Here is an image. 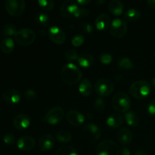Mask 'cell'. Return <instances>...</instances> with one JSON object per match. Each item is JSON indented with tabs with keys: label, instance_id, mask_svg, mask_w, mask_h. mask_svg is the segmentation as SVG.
<instances>
[{
	"label": "cell",
	"instance_id": "7",
	"mask_svg": "<svg viewBox=\"0 0 155 155\" xmlns=\"http://www.w3.org/2000/svg\"><path fill=\"white\" fill-rule=\"evenodd\" d=\"M5 8L8 13L13 17H19L24 13L26 8L24 0H6Z\"/></svg>",
	"mask_w": 155,
	"mask_h": 155
},
{
	"label": "cell",
	"instance_id": "28",
	"mask_svg": "<svg viewBox=\"0 0 155 155\" xmlns=\"http://www.w3.org/2000/svg\"><path fill=\"white\" fill-rule=\"evenodd\" d=\"M56 139L58 142H62V143H68V142H71L72 139V136L71 133L66 130H60L55 135Z\"/></svg>",
	"mask_w": 155,
	"mask_h": 155
},
{
	"label": "cell",
	"instance_id": "19",
	"mask_svg": "<svg viewBox=\"0 0 155 155\" xmlns=\"http://www.w3.org/2000/svg\"><path fill=\"white\" fill-rule=\"evenodd\" d=\"M110 18L107 14L101 13L95 18V24L96 29L99 31L105 30L110 27Z\"/></svg>",
	"mask_w": 155,
	"mask_h": 155
},
{
	"label": "cell",
	"instance_id": "35",
	"mask_svg": "<svg viewBox=\"0 0 155 155\" xmlns=\"http://www.w3.org/2000/svg\"><path fill=\"white\" fill-rule=\"evenodd\" d=\"M84 41H85L84 36L81 34H78V35H75V36L73 37V39H71V43H72V45H74V46L78 47V46H80L81 45H83Z\"/></svg>",
	"mask_w": 155,
	"mask_h": 155
},
{
	"label": "cell",
	"instance_id": "6",
	"mask_svg": "<svg viewBox=\"0 0 155 155\" xmlns=\"http://www.w3.org/2000/svg\"><path fill=\"white\" fill-rule=\"evenodd\" d=\"M114 89V83L108 78L98 79L95 84V90L100 97L107 96L113 92Z\"/></svg>",
	"mask_w": 155,
	"mask_h": 155
},
{
	"label": "cell",
	"instance_id": "29",
	"mask_svg": "<svg viewBox=\"0 0 155 155\" xmlns=\"http://www.w3.org/2000/svg\"><path fill=\"white\" fill-rule=\"evenodd\" d=\"M54 155H79L75 148L69 145H64L57 150Z\"/></svg>",
	"mask_w": 155,
	"mask_h": 155
},
{
	"label": "cell",
	"instance_id": "37",
	"mask_svg": "<svg viewBox=\"0 0 155 155\" xmlns=\"http://www.w3.org/2000/svg\"><path fill=\"white\" fill-rule=\"evenodd\" d=\"M99 60L104 64H109L113 61V57L109 53H102L99 55Z\"/></svg>",
	"mask_w": 155,
	"mask_h": 155
},
{
	"label": "cell",
	"instance_id": "10",
	"mask_svg": "<svg viewBox=\"0 0 155 155\" xmlns=\"http://www.w3.org/2000/svg\"><path fill=\"white\" fill-rule=\"evenodd\" d=\"M48 36L54 43L58 45L64 44L66 40V34L64 31L58 26L53 25L50 27L48 30Z\"/></svg>",
	"mask_w": 155,
	"mask_h": 155
},
{
	"label": "cell",
	"instance_id": "22",
	"mask_svg": "<svg viewBox=\"0 0 155 155\" xmlns=\"http://www.w3.org/2000/svg\"><path fill=\"white\" fill-rule=\"evenodd\" d=\"M92 85L89 80L85 78L80 82L79 85V92L83 96H89L92 92Z\"/></svg>",
	"mask_w": 155,
	"mask_h": 155
},
{
	"label": "cell",
	"instance_id": "2",
	"mask_svg": "<svg viewBox=\"0 0 155 155\" xmlns=\"http://www.w3.org/2000/svg\"><path fill=\"white\" fill-rule=\"evenodd\" d=\"M151 85L146 80H137L132 83L130 88V94L137 99L146 98L151 93Z\"/></svg>",
	"mask_w": 155,
	"mask_h": 155
},
{
	"label": "cell",
	"instance_id": "26",
	"mask_svg": "<svg viewBox=\"0 0 155 155\" xmlns=\"http://www.w3.org/2000/svg\"><path fill=\"white\" fill-rule=\"evenodd\" d=\"M140 12L135 8H129L124 12V18L129 22H136L140 18Z\"/></svg>",
	"mask_w": 155,
	"mask_h": 155
},
{
	"label": "cell",
	"instance_id": "39",
	"mask_svg": "<svg viewBox=\"0 0 155 155\" xmlns=\"http://www.w3.org/2000/svg\"><path fill=\"white\" fill-rule=\"evenodd\" d=\"M24 96H25V98L29 100L35 99V98H36V97H37V93H36V92L34 89H29L24 91Z\"/></svg>",
	"mask_w": 155,
	"mask_h": 155
},
{
	"label": "cell",
	"instance_id": "3",
	"mask_svg": "<svg viewBox=\"0 0 155 155\" xmlns=\"http://www.w3.org/2000/svg\"><path fill=\"white\" fill-rule=\"evenodd\" d=\"M112 107L120 113H127L131 107V101L125 92H117L113 97L111 101Z\"/></svg>",
	"mask_w": 155,
	"mask_h": 155
},
{
	"label": "cell",
	"instance_id": "13",
	"mask_svg": "<svg viewBox=\"0 0 155 155\" xmlns=\"http://www.w3.org/2000/svg\"><path fill=\"white\" fill-rule=\"evenodd\" d=\"M67 120L73 127H78L85 121L84 115L77 110H71L66 114Z\"/></svg>",
	"mask_w": 155,
	"mask_h": 155
},
{
	"label": "cell",
	"instance_id": "34",
	"mask_svg": "<svg viewBox=\"0 0 155 155\" xmlns=\"http://www.w3.org/2000/svg\"><path fill=\"white\" fill-rule=\"evenodd\" d=\"M89 14H90V12H89V9L80 6L79 8L77 9V12L75 13V15H74V18H77V19H82V18L87 17Z\"/></svg>",
	"mask_w": 155,
	"mask_h": 155
},
{
	"label": "cell",
	"instance_id": "20",
	"mask_svg": "<svg viewBox=\"0 0 155 155\" xmlns=\"http://www.w3.org/2000/svg\"><path fill=\"white\" fill-rule=\"evenodd\" d=\"M124 124V117L117 113L111 114L107 119V124L112 129L119 128Z\"/></svg>",
	"mask_w": 155,
	"mask_h": 155
},
{
	"label": "cell",
	"instance_id": "5",
	"mask_svg": "<svg viewBox=\"0 0 155 155\" xmlns=\"http://www.w3.org/2000/svg\"><path fill=\"white\" fill-rule=\"evenodd\" d=\"M120 148L113 140L106 139L98 144L96 148V155H119Z\"/></svg>",
	"mask_w": 155,
	"mask_h": 155
},
{
	"label": "cell",
	"instance_id": "38",
	"mask_svg": "<svg viewBox=\"0 0 155 155\" xmlns=\"http://www.w3.org/2000/svg\"><path fill=\"white\" fill-rule=\"evenodd\" d=\"M80 30H82L83 32L86 33H90L93 32V27L91 25V24L88 22H83L80 25Z\"/></svg>",
	"mask_w": 155,
	"mask_h": 155
},
{
	"label": "cell",
	"instance_id": "48",
	"mask_svg": "<svg viewBox=\"0 0 155 155\" xmlns=\"http://www.w3.org/2000/svg\"><path fill=\"white\" fill-rule=\"evenodd\" d=\"M151 85L154 86V88L155 89V77H154V78H153L152 80H151Z\"/></svg>",
	"mask_w": 155,
	"mask_h": 155
},
{
	"label": "cell",
	"instance_id": "47",
	"mask_svg": "<svg viewBox=\"0 0 155 155\" xmlns=\"http://www.w3.org/2000/svg\"><path fill=\"white\" fill-rule=\"evenodd\" d=\"M105 2V1L104 0H101V1H96L95 2V3L98 5H100V4H103V3Z\"/></svg>",
	"mask_w": 155,
	"mask_h": 155
},
{
	"label": "cell",
	"instance_id": "49",
	"mask_svg": "<svg viewBox=\"0 0 155 155\" xmlns=\"http://www.w3.org/2000/svg\"><path fill=\"white\" fill-rule=\"evenodd\" d=\"M154 57H155V51H154Z\"/></svg>",
	"mask_w": 155,
	"mask_h": 155
},
{
	"label": "cell",
	"instance_id": "12",
	"mask_svg": "<svg viewBox=\"0 0 155 155\" xmlns=\"http://www.w3.org/2000/svg\"><path fill=\"white\" fill-rule=\"evenodd\" d=\"M83 133L86 138L90 140H98L101 137V132L99 127L94 124H88L84 126Z\"/></svg>",
	"mask_w": 155,
	"mask_h": 155
},
{
	"label": "cell",
	"instance_id": "21",
	"mask_svg": "<svg viewBox=\"0 0 155 155\" xmlns=\"http://www.w3.org/2000/svg\"><path fill=\"white\" fill-rule=\"evenodd\" d=\"M108 9L113 15H120L124 12V3L120 0H111L108 3Z\"/></svg>",
	"mask_w": 155,
	"mask_h": 155
},
{
	"label": "cell",
	"instance_id": "27",
	"mask_svg": "<svg viewBox=\"0 0 155 155\" xmlns=\"http://www.w3.org/2000/svg\"><path fill=\"white\" fill-rule=\"evenodd\" d=\"M18 30H16V27L12 24H6L3 26L2 29L1 33L5 37H10V36H15V33Z\"/></svg>",
	"mask_w": 155,
	"mask_h": 155
},
{
	"label": "cell",
	"instance_id": "32",
	"mask_svg": "<svg viewBox=\"0 0 155 155\" xmlns=\"http://www.w3.org/2000/svg\"><path fill=\"white\" fill-rule=\"evenodd\" d=\"M38 4L45 11H51L54 8L55 2L53 0H39Z\"/></svg>",
	"mask_w": 155,
	"mask_h": 155
},
{
	"label": "cell",
	"instance_id": "36",
	"mask_svg": "<svg viewBox=\"0 0 155 155\" xmlns=\"http://www.w3.org/2000/svg\"><path fill=\"white\" fill-rule=\"evenodd\" d=\"M104 107H105V103H104V100L101 97H99V98H96L95 101V103H94V107H95V110L98 112L102 111L104 109Z\"/></svg>",
	"mask_w": 155,
	"mask_h": 155
},
{
	"label": "cell",
	"instance_id": "4",
	"mask_svg": "<svg viewBox=\"0 0 155 155\" xmlns=\"http://www.w3.org/2000/svg\"><path fill=\"white\" fill-rule=\"evenodd\" d=\"M36 39V33L30 28H22L17 31L15 40L21 46H28L33 44Z\"/></svg>",
	"mask_w": 155,
	"mask_h": 155
},
{
	"label": "cell",
	"instance_id": "16",
	"mask_svg": "<svg viewBox=\"0 0 155 155\" xmlns=\"http://www.w3.org/2000/svg\"><path fill=\"white\" fill-rule=\"evenodd\" d=\"M2 98L8 104H15L21 101V94L17 89H8L3 92Z\"/></svg>",
	"mask_w": 155,
	"mask_h": 155
},
{
	"label": "cell",
	"instance_id": "30",
	"mask_svg": "<svg viewBox=\"0 0 155 155\" xmlns=\"http://www.w3.org/2000/svg\"><path fill=\"white\" fill-rule=\"evenodd\" d=\"M36 21H37V23L39 25L43 27H48L50 24L49 16L46 13H44V12H39V13L37 14Z\"/></svg>",
	"mask_w": 155,
	"mask_h": 155
},
{
	"label": "cell",
	"instance_id": "31",
	"mask_svg": "<svg viewBox=\"0 0 155 155\" xmlns=\"http://www.w3.org/2000/svg\"><path fill=\"white\" fill-rule=\"evenodd\" d=\"M117 66L120 69L130 70L133 68L134 64H133L131 59H130L129 58H123L118 61Z\"/></svg>",
	"mask_w": 155,
	"mask_h": 155
},
{
	"label": "cell",
	"instance_id": "25",
	"mask_svg": "<svg viewBox=\"0 0 155 155\" xmlns=\"http://www.w3.org/2000/svg\"><path fill=\"white\" fill-rule=\"evenodd\" d=\"M124 119L129 126L136 127L139 124V117L136 113L133 111H129L124 114Z\"/></svg>",
	"mask_w": 155,
	"mask_h": 155
},
{
	"label": "cell",
	"instance_id": "24",
	"mask_svg": "<svg viewBox=\"0 0 155 155\" xmlns=\"http://www.w3.org/2000/svg\"><path fill=\"white\" fill-rule=\"evenodd\" d=\"M94 58L92 54H89V53H83V54H80L77 59L79 65L82 68H87L92 66V63H93Z\"/></svg>",
	"mask_w": 155,
	"mask_h": 155
},
{
	"label": "cell",
	"instance_id": "8",
	"mask_svg": "<svg viewBox=\"0 0 155 155\" xmlns=\"http://www.w3.org/2000/svg\"><path fill=\"white\" fill-rule=\"evenodd\" d=\"M110 35L117 39H120L125 36L127 33V24L125 21L120 18L113 20L109 27Z\"/></svg>",
	"mask_w": 155,
	"mask_h": 155
},
{
	"label": "cell",
	"instance_id": "41",
	"mask_svg": "<svg viewBox=\"0 0 155 155\" xmlns=\"http://www.w3.org/2000/svg\"><path fill=\"white\" fill-rule=\"evenodd\" d=\"M148 112L151 116H155V98L151 100L148 106Z\"/></svg>",
	"mask_w": 155,
	"mask_h": 155
},
{
	"label": "cell",
	"instance_id": "46",
	"mask_svg": "<svg viewBox=\"0 0 155 155\" xmlns=\"http://www.w3.org/2000/svg\"><path fill=\"white\" fill-rule=\"evenodd\" d=\"M39 34L40 35V36H45V30H39Z\"/></svg>",
	"mask_w": 155,
	"mask_h": 155
},
{
	"label": "cell",
	"instance_id": "23",
	"mask_svg": "<svg viewBox=\"0 0 155 155\" xmlns=\"http://www.w3.org/2000/svg\"><path fill=\"white\" fill-rule=\"evenodd\" d=\"M0 48L5 54H10L15 48V42L11 37H5L0 42Z\"/></svg>",
	"mask_w": 155,
	"mask_h": 155
},
{
	"label": "cell",
	"instance_id": "43",
	"mask_svg": "<svg viewBox=\"0 0 155 155\" xmlns=\"http://www.w3.org/2000/svg\"><path fill=\"white\" fill-rule=\"evenodd\" d=\"M130 154L131 153H130V149L128 148H127V147L123 148L122 151H121V155H130Z\"/></svg>",
	"mask_w": 155,
	"mask_h": 155
},
{
	"label": "cell",
	"instance_id": "44",
	"mask_svg": "<svg viewBox=\"0 0 155 155\" xmlns=\"http://www.w3.org/2000/svg\"><path fill=\"white\" fill-rule=\"evenodd\" d=\"M147 4H148V7L155 9V0H148L147 2Z\"/></svg>",
	"mask_w": 155,
	"mask_h": 155
},
{
	"label": "cell",
	"instance_id": "18",
	"mask_svg": "<svg viewBox=\"0 0 155 155\" xmlns=\"http://www.w3.org/2000/svg\"><path fill=\"white\" fill-rule=\"evenodd\" d=\"M54 145V139L51 134L42 135L39 140V148L42 151H48L51 149Z\"/></svg>",
	"mask_w": 155,
	"mask_h": 155
},
{
	"label": "cell",
	"instance_id": "33",
	"mask_svg": "<svg viewBox=\"0 0 155 155\" xmlns=\"http://www.w3.org/2000/svg\"><path fill=\"white\" fill-rule=\"evenodd\" d=\"M64 57L67 60L71 61H77L79 55L76 50L73 49V48H68L65 51Z\"/></svg>",
	"mask_w": 155,
	"mask_h": 155
},
{
	"label": "cell",
	"instance_id": "15",
	"mask_svg": "<svg viewBox=\"0 0 155 155\" xmlns=\"http://www.w3.org/2000/svg\"><path fill=\"white\" fill-rule=\"evenodd\" d=\"M31 119L26 114H20L15 117L13 120V125L16 129L20 130H26L30 125Z\"/></svg>",
	"mask_w": 155,
	"mask_h": 155
},
{
	"label": "cell",
	"instance_id": "42",
	"mask_svg": "<svg viewBox=\"0 0 155 155\" xmlns=\"http://www.w3.org/2000/svg\"><path fill=\"white\" fill-rule=\"evenodd\" d=\"M76 2L77 3V5H78L79 6L83 7V6L87 5L88 4H89V3L91 2V0H77Z\"/></svg>",
	"mask_w": 155,
	"mask_h": 155
},
{
	"label": "cell",
	"instance_id": "11",
	"mask_svg": "<svg viewBox=\"0 0 155 155\" xmlns=\"http://www.w3.org/2000/svg\"><path fill=\"white\" fill-rule=\"evenodd\" d=\"M80 6L77 5L75 1L68 0L62 3L60 8V14L62 18H69L71 17H74V15L77 12V9Z\"/></svg>",
	"mask_w": 155,
	"mask_h": 155
},
{
	"label": "cell",
	"instance_id": "9",
	"mask_svg": "<svg viewBox=\"0 0 155 155\" xmlns=\"http://www.w3.org/2000/svg\"><path fill=\"white\" fill-rule=\"evenodd\" d=\"M64 111L62 107H54L47 111L42 120L51 125H54L61 122L64 118Z\"/></svg>",
	"mask_w": 155,
	"mask_h": 155
},
{
	"label": "cell",
	"instance_id": "40",
	"mask_svg": "<svg viewBox=\"0 0 155 155\" xmlns=\"http://www.w3.org/2000/svg\"><path fill=\"white\" fill-rule=\"evenodd\" d=\"M3 142L7 145H13L15 142V136L12 133H7L3 137Z\"/></svg>",
	"mask_w": 155,
	"mask_h": 155
},
{
	"label": "cell",
	"instance_id": "1",
	"mask_svg": "<svg viewBox=\"0 0 155 155\" xmlns=\"http://www.w3.org/2000/svg\"><path fill=\"white\" fill-rule=\"evenodd\" d=\"M61 78L66 84L74 85L81 80L82 73L74 64L68 63L62 68Z\"/></svg>",
	"mask_w": 155,
	"mask_h": 155
},
{
	"label": "cell",
	"instance_id": "45",
	"mask_svg": "<svg viewBox=\"0 0 155 155\" xmlns=\"http://www.w3.org/2000/svg\"><path fill=\"white\" fill-rule=\"evenodd\" d=\"M134 155H148V153H147L145 151H144V150H139V151H136V154Z\"/></svg>",
	"mask_w": 155,
	"mask_h": 155
},
{
	"label": "cell",
	"instance_id": "14",
	"mask_svg": "<svg viewBox=\"0 0 155 155\" xmlns=\"http://www.w3.org/2000/svg\"><path fill=\"white\" fill-rule=\"evenodd\" d=\"M36 145L34 138L30 136H24L20 138L17 142V146L21 151H31Z\"/></svg>",
	"mask_w": 155,
	"mask_h": 155
},
{
	"label": "cell",
	"instance_id": "17",
	"mask_svg": "<svg viewBox=\"0 0 155 155\" xmlns=\"http://www.w3.org/2000/svg\"><path fill=\"white\" fill-rule=\"evenodd\" d=\"M133 136L131 130L127 127L121 128L117 134V139L118 142L123 145H129L133 141Z\"/></svg>",
	"mask_w": 155,
	"mask_h": 155
}]
</instances>
